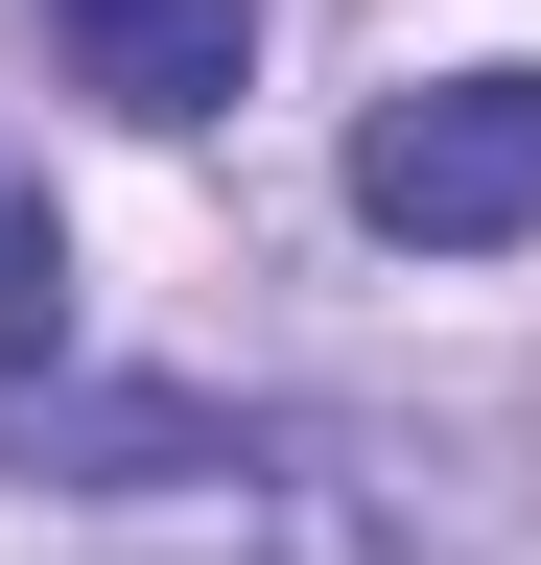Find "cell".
Listing matches in <instances>:
<instances>
[{
    "mask_svg": "<svg viewBox=\"0 0 541 565\" xmlns=\"http://www.w3.org/2000/svg\"><path fill=\"white\" fill-rule=\"evenodd\" d=\"M354 212L400 259H495L541 236V71H424V95L354 118Z\"/></svg>",
    "mask_w": 541,
    "mask_h": 565,
    "instance_id": "6da1fadb",
    "label": "cell"
},
{
    "mask_svg": "<svg viewBox=\"0 0 541 565\" xmlns=\"http://www.w3.org/2000/svg\"><path fill=\"white\" fill-rule=\"evenodd\" d=\"M47 47H72V95H95V118L188 141V118L259 71V0H47Z\"/></svg>",
    "mask_w": 541,
    "mask_h": 565,
    "instance_id": "7a4b0ae2",
    "label": "cell"
},
{
    "mask_svg": "<svg viewBox=\"0 0 541 565\" xmlns=\"http://www.w3.org/2000/svg\"><path fill=\"white\" fill-rule=\"evenodd\" d=\"M0 471H72V494H188V471H236V424L213 401H165V377H0Z\"/></svg>",
    "mask_w": 541,
    "mask_h": 565,
    "instance_id": "3957f363",
    "label": "cell"
},
{
    "mask_svg": "<svg viewBox=\"0 0 541 565\" xmlns=\"http://www.w3.org/2000/svg\"><path fill=\"white\" fill-rule=\"evenodd\" d=\"M72 353V236H47V189L0 166V377H47Z\"/></svg>",
    "mask_w": 541,
    "mask_h": 565,
    "instance_id": "277c9868",
    "label": "cell"
}]
</instances>
